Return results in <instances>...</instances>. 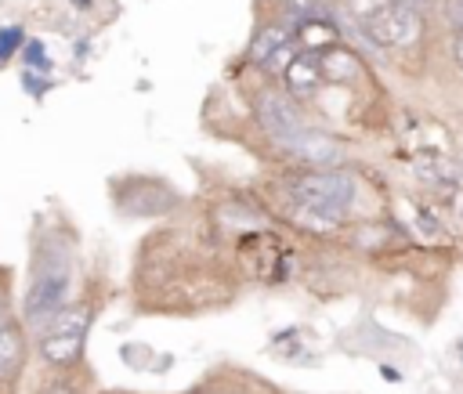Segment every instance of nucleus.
Listing matches in <instances>:
<instances>
[{
  "mask_svg": "<svg viewBox=\"0 0 463 394\" xmlns=\"http://www.w3.org/2000/svg\"><path fill=\"white\" fill-rule=\"evenodd\" d=\"M87 325H90V314L83 307H65L58 311L43 333H40V351L51 365H69L80 358L83 351V340H87Z\"/></svg>",
  "mask_w": 463,
  "mask_h": 394,
  "instance_id": "20e7f679",
  "label": "nucleus"
},
{
  "mask_svg": "<svg viewBox=\"0 0 463 394\" xmlns=\"http://www.w3.org/2000/svg\"><path fill=\"white\" fill-rule=\"evenodd\" d=\"M297 40H300V47L304 51H311V47H333L336 43V29L333 25H326V22H304L300 29H297Z\"/></svg>",
  "mask_w": 463,
  "mask_h": 394,
  "instance_id": "9d476101",
  "label": "nucleus"
},
{
  "mask_svg": "<svg viewBox=\"0 0 463 394\" xmlns=\"http://www.w3.org/2000/svg\"><path fill=\"white\" fill-rule=\"evenodd\" d=\"M289 43V29L286 25H264L260 33H257V40L250 43V58L253 61H268L275 51H282Z\"/></svg>",
  "mask_w": 463,
  "mask_h": 394,
  "instance_id": "1a4fd4ad",
  "label": "nucleus"
},
{
  "mask_svg": "<svg viewBox=\"0 0 463 394\" xmlns=\"http://www.w3.org/2000/svg\"><path fill=\"white\" fill-rule=\"evenodd\" d=\"M69 286H72L69 253L58 249V246H43L36 264H33V282H29V293H25V322L43 329L58 311H65Z\"/></svg>",
  "mask_w": 463,
  "mask_h": 394,
  "instance_id": "f03ea898",
  "label": "nucleus"
},
{
  "mask_svg": "<svg viewBox=\"0 0 463 394\" xmlns=\"http://www.w3.org/2000/svg\"><path fill=\"white\" fill-rule=\"evenodd\" d=\"M72 4H76V7H87V4H90V0H72Z\"/></svg>",
  "mask_w": 463,
  "mask_h": 394,
  "instance_id": "f3484780",
  "label": "nucleus"
},
{
  "mask_svg": "<svg viewBox=\"0 0 463 394\" xmlns=\"http://www.w3.org/2000/svg\"><path fill=\"white\" fill-rule=\"evenodd\" d=\"M43 394H72V390H69V387H47Z\"/></svg>",
  "mask_w": 463,
  "mask_h": 394,
  "instance_id": "dca6fc26",
  "label": "nucleus"
},
{
  "mask_svg": "<svg viewBox=\"0 0 463 394\" xmlns=\"http://www.w3.org/2000/svg\"><path fill=\"white\" fill-rule=\"evenodd\" d=\"M282 80H286V90L297 94V98L315 94V90L326 83V80H322V69H318V54H315V51L293 54V61L282 69Z\"/></svg>",
  "mask_w": 463,
  "mask_h": 394,
  "instance_id": "39448f33",
  "label": "nucleus"
},
{
  "mask_svg": "<svg viewBox=\"0 0 463 394\" xmlns=\"http://www.w3.org/2000/svg\"><path fill=\"white\" fill-rule=\"evenodd\" d=\"M18 43H22V29H18V25L0 29V61H4V58H11V54L18 51Z\"/></svg>",
  "mask_w": 463,
  "mask_h": 394,
  "instance_id": "9b49d317",
  "label": "nucleus"
},
{
  "mask_svg": "<svg viewBox=\"0 0 463 394\" xmlns=\"http://www.w3.org/2000/svg\"><path fill=\"white\" fill-rule=\"evenodd\" d=\"M289 195H293V210L304 224L333 228L347 217V210L354 202V181L340 170H311V174H297L289 181Z\"/></svg>",
  "mask_w": 463,
  "mask_h": 394,
  "instance_id": "f257e3e1",
  "label": "nucleus"
},
{
  "mask_svg": "<svg viewBox=\"0 0 463 394\" xmlns=\"http://www.w3.org/2000/svg\"><path fill=\"white\" fill-rule=\"evenodd\" d=\"M25 61L29 65H40V69H47V58H43V47L33 40V43H25Z\"/></svg>",
  "mask_w": 463,
  "mask_h": 394,
  "instance_id": "f8f14e48",
  "label": "nucleus"
},
{
  "mask_svg": "<svg viewBox=\"0 0 463 394\" xmlns=\"http://www.w3.org/2000/svg\"><path fill=\"white\" fill-rule=\"evenodd\" d=\"M365 33L380 47H409L420 36V11L409 0H383L365 18Z\"/></svg>",
  "mask_w": 463,
  "mask_h": 394,
  "instance_id": "7ed1b4c3",
  "label": "nucleus"
},
{
  "mask_svg": "<svg viewBox=\"0 0 463 394\" xmlns=\"http://www.w3.org/2000/svg\"><path fill=\"white\" fill-rule=\"evenodd\" d=\"M452 61H456V69L463 72V29L452 33Z\"/></svg>",
  "mask_w": 463,
  "mask_h": 394,
  "instance_id": "4468645a",
  "label": "nucleus"
},
{
  "mask_svg": "<svg viewBox=\"0 0 463 394\" xmlns=\"http://www.w3.org/2000/svg\"><path fill=\"white\" fill-rule=\"evenodd\" d=\"M260 119H264V127L275 134V137H282L286 145L289 141H297L300 137V119L293 116V108L286 105V98H279V94H264L260 98Z\"/></svg>",
  "mask_w": 463,
  "mask_h": 394,
  "instance_id": "423d86ee",
  "label": "nucleus"
},
{
  "mask_svg": "<svg viewBox=\"0 0 463 394\" xmlns=\"http://www.w3.org/2000/svg\"><path fill=\"white\" fill-rule=\"evenodd\" d=\"M22 358H25V333H22V325L4 322L0 325V383L18 376Z\"/></svg>",
  "mask_w": 463,
  "mask_h": 394,
  "instance_id": "6e6552de",
  "label": "nucleus"
},
{
  "mask_svg": "<svg viewBox=\"0 0 463 394\" xmlns=\"http://www.w3.org/2000/svg\"><path fill=\"white\" fill-rule=\"evenodd\" d=\"M445 14L456 29H463V0H445Z\"/></svg>",
  "mask_w": 463,
  "mask_h": 394,
  "instance_id": "ddd939ff",
  "label": "nucleus"
},
{
  "mask_svg": "<svg viewBox=\"0 0 463 394\" xmlns=\"http://www.w3.org/2000/svg\"><path fill=\"white\" fill-rule=\"evenodd\" d=\"M7 318V286H4V275H0V325Z\"/></svg>",
  "mask_w": 463,
  "mask_h": 394,
  "instance_id": "2eb2a0df",
  "label": "nucleus"
},
{
  "mask_svg": "<svg viewBox=\"0 0 463 394\" xmlns=\"http://www.w3.org/2000/svg\"><path fill=\"white\" fill-rule=\"evenodd\" d=\"M318 69H322V80H326V83H351V80L362 76L358 58H354L351 51L336 47V43L326 47V51H318Z\"/></svg>",
  "mask_w": 463,
  "mask_h": 394,
  "instance_id": "0eeeda50",
  "label": "nucleus"
}]
</instances>
